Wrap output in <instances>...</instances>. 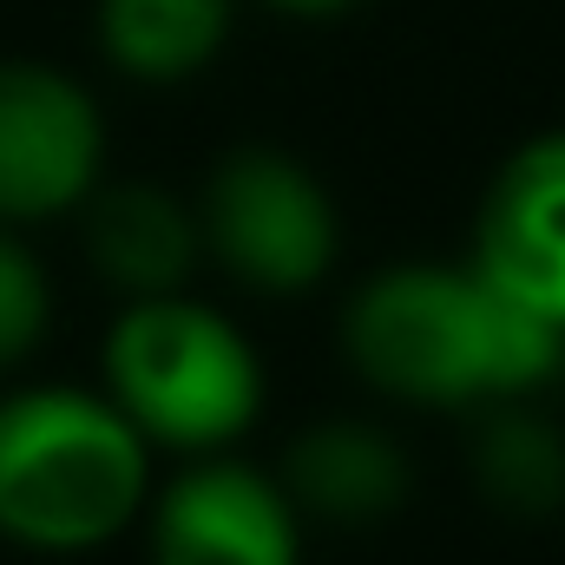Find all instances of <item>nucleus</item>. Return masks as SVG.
Listing matches in <instances>:
<instances>
[{"label":"nucleus","instance_id":"4","mask_svg":"<svg viewBox=\"0 0 565 565\" xmlns=\"http://www.w3.org/2000/svg\"><path fill=\"white\" fill-rule=\"evenodd\" d=\"M204 257L257 296H302L335 270L342 217L322 178L277 145H237L204 178Z\"/></svg>","mask_w":565,"mask_h":565},{"label":"nucleus","instance_id":"10","mask_svg":"<svg viewBox=\"0 0 565 565\" xmlns=\"http://www.w3.org/2000/svg\"><path fill=\"white\" fill-rule=\"evenodd\" d=\"M467 467H473L480 500L507 520L565 513V427L540 408H526V395L480 408Z\"/></svg>","mask_w":565,"mask_h":565},{"label":"nucleus","instance_id":"11","mask_svg":"<svg viewBox=\"0 0 565 565\" xmlns=\"http://www.w3.org/2000/svg\"><path fill=\"white\" fill-rule=\"evenodd\" d=\"M231 40V0H99V53L139 86L198 79Z\"/></svg>","mask_w":565,"mask_h":565},{"label":"nucleus","instance_id":"2","mask_svg":"<svg viewBox=\"0 0 565 565\" xmlns=\"http://www.w3.org/2000/svg\"><path fill=\"white\" fill-rule=\"evenodd\" d=\"M151 500V440L93 388L0 402V533L26 553H99Z\"/></svg>","mask_w":565,"mask_h":565},{"label":"nucleus","instance_id":"13","mask_svg":"<svg viewBox=\"0 0 565 565\" xmlns=\"http://www.w3.org/2000/svg\"><path fill=\"white\" fill-rule=\"evenodd\" d=\"M264 7L296 13V20H329V13H349V7H362V0H264Z\"/></svg>","mask_w":565,"mask_h":565},{"label":"nucleus","instance_id":"6","mask_svg":"<svg viewBox=\"0 0 565 565\" xmlns=\"http://www.w3.org/2000/svg\"><path fill=\"white\" fill-rule=\"evenodd\" d=\"M151 565H302V513L277 473L191 454L151 500Z\"/></svg>","mask_w":565,"mask_h":565},{"label":"nucleus","instance_id":"1","mask_svg":"<svg viewBox=\"0 0 565 565\" xmlns=\"http://www.w3.org/2000/svg\"><path fill=\"white\" fill-rule=\"evenodd\" d=\"M349 369L408 408H487L546 388L565 329L473 264H388L342 302Z\"/></svg>","mask_w":565,"mask_h":565},{"label":"nucleus","instance_id":"12","mask_svg":"<svg viewBox=\"0 0 565 565\" xmlns=\"http://www.w3.org/2000/svg\"><path fill=\"white\" fill-rule=\"evenodd\" d=\"M46 322H53V282L40 270V257L0 224V369L26 362Z\"/></svg>","mask_w":565,"mask_h":565},{"label":"nucleus","instance_id":"3","mask_svg":"<svg viewBox=\"0 0 565 565\" xmlns=\"http://www.w3.org/2000/svg\"><path fill=\"white\" fill-rule=\"evenodd\" d=\"M106 395L151 447L224 454L264 415V362L250 335L191 289L132 296L106 335Z\"/></svg>","mask_w":565,"mask_h":565},{"label":"nucleus","instance_id":"9","mask_svg":"<svg viewBox=\"0 0 565 565\" xmlns=\"http://www.w3.org/2000/svg\"><path fill=\"white\" fill-rule=\"evenodd\" d=\"M86 257L126 302L132 296H164L184 289L191 270L204 264V224L184 198L164 184H93L86 198Z\"/></svg>","mask_w":565,"mask_h":565},{"label":"nucleus","instance_id":"5","mask_svg":"<svg viewBox=\"0 0 565 565\" xmlns=\"http://www.w3.org/2000/svg\"><path fill=\"white\" fill-rule=\"evenodd\" d=\"M99 99L46 60H0V224L79 211L99 184Z\"/></svg>","mask_w":565,"mask_h":565},{"label":"nucleus","instance_id":"7","mask_svg":"<svg viewBox=\"0 0 565 565\" xmlns=\"http://www.w3.org/2000/svg\"><path fill=\"white\" fill-rule=\"evenodd\" d=\"M467 264L565 329V126L533 132L500 158Z\"/></svg>","mask_w":565,"mask_h":565},{"label":"nucleus","instance_id":"8","mask_svg":"<svg viewBox=\"0 0 565 565\" xmlns=\"http://www.w3.org/2000/svg\"><path fill=\"white\" fill-rule=\"evenodd\" d=\"M282 493L302 520L322 526H375L408 507L415 460L408 447L375 422H316L282 447Z\"/></svg>","mask_w":565,"mask_h":565}]
</instances>
